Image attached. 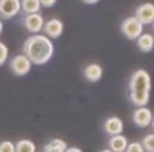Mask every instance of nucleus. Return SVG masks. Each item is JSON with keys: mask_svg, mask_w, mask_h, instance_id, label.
Segmentation results:
<instances>
[{"mask_svg": "<svg viewBox=\"0 0 154 152\" xmlns=\"http://www.w3.org/2000/svg\"><path fill=\"white\" fill-rule=\"evenodd\" d=\"M8 53H10L8 47L4 44L3 41H0V66H3V64L7 62V59H8Z\"/></svg>", "mask_w": 154, "mask_h": 152, "instance_id": "f3484780", "label": "nucleus"}, {"mask_svg": "<svg viewBox=\"0 0 154 152\" xmlns=\"http://www.w3.org/2000/svg\"><path fill=\"white\" fill-rule=\"evenodd\" d=\"M64 152H83L81 148H78V147H67V149Z\"/></svg>", "mask_w": 154, "mask_h": 152, "instance_id": "5701e85b", "label": "nucleus"}, {"mask_svg": "<svg viewBox=\"0 0 154 152\" xmlns=\"http://www.w3.org/2000/svg\"><path fill=\"white\" fill-rule=\"evenodd\" d=\"M150 126L153 128V130H154V117H153V121H151V125H150Z\"/></svg>", "mask_w": 154, "mask_h": 152, "instance_id": "bb28decb", "label": "nucleus"}, {"mask_svg": "<svg viewBox=\"0 0 154 152\" xmlns=\"http://www.w3.org/2000/svg\"><path fill=\"white\" fill-rule=\"evenodd\" d=\"M100 152H113V151H111L109 148H105V149H102V151H100Z\"/></svg>", "mask_w": 154, "mask_h": 152, "instance_id": "a878e982", "label": "nucleus"}, {"mask_svg": "<svg viewBox=\"0 0 154 152\" xmlns=\"http://www.w3.org/2000/svg\"><path fill=\"white\" fill-rule=\"evenodd\" d=\"M20 12V0H0V18L11 19Z\"/></svg>", "mask_w": 154, "mask_h": 152, "instance_id": "1a4fd4ad", "label": "nucleus"}, {"mask_svg": "<svg viewBox=\"0 0 154 152\" xmlns=\"http://www.w3.org/2000/svg\"><path fill=\"white\" fill-rule=\"evenodd\" d=\"M23 53L30 59L33 64L42 66L52 59L55 53L53 41L45 34H32L23 43Z\"/></svg>", "mask_w": 154, "mask_h": 152, "instance_id": "f257e3e1", "label": "nucleus"}, {"mask_svg": "<svg viewBox=\"0 0 154 152\" xmlns=\"http://www.w3.org/2000/svg\"><path fill=\"white\" fill-rule=\"evenodd\" d=\"M32 67H33V63L25 53L15 55L11 59V62H10V69H11V71L17 77L27 76L30 73V70H32Z\"/></svg>", "mask_w": 154, "mask_h": 152, "instance_id": "20e7f679", "label": "nucleus"}, {"mask_svg": "<svg viewBox=\"0 0 154 152\" xmlns=\"http://www.w3.org/2000/svg\"><path fill=\"white\" fill-rule=\"evenodd\" d=\"M142 145L146 152H154V133L146 134L142 140Z\"/></svg>", "mask_w": 154, "mask_h": 152, "instance_id": "dca6fc26", "label": "nucleus"}, {"mask_svg": "<svg viewBox=\"0 0 154 152\" xmlns=\"http://www.w3.org/2000/svg\"><path fill=\"white\" fill-rule=\"evenodd\" d=\"M44 34L49 37L51 40H56L59 38L64 32V24L63 21L59 19V18H51V19L45 21L42 27Z\"/></svg>", "mask_w": 154, "mask_h": 152, "instance_id": "423d86ee", "label": "nucleus"}, {"mask_svg": "<svg viewBox=\"0 0 154 152\" xmlns=\"http://www.w3.org/2000/svg\"><path fill=\"white\" fill-rule=\"evenodd\" d=\"M35 152H40V151H35Z\"/></svg>", "mask_w": 154, "mask_h": 152, "instance_id": "c85d7f7f", "label": "nucleus"}, {"mask_svg": "<svg viewBox=\"0 0 154 152\" xmlns=\"http://www.w3.org/2000/svg\"><path fill=\"white\" fill-rule=\"evenodd\" d=\"M0 152H15V144L10 140H4L0 143Z\"/></svg>", "mask_w": 154, "mask_h": 152, "instance_id": "6ab92c4d", "label": "nucleus"}, {"mask_svg": "<svg viewBox=\"0 0 154 152\" xmlns=\"http://www.w3.org/2000/svg\"><path fill=\"white\" fill-rule=\"evenodd\" d=\"M151 77L143 69H138L131 74L128 81V97L135 107H145L150 100Z\"/></svg>", "mask_w": 154, "mask_h": 152, "instance_id": "f03ea898", "label": "nucleus"}, {"mask_svg": "<svg viewBox=\"0 0 154 152\" xmlns=\"http://www.w3.org/2000/svg\"><path fill=\"white\" fill-rule=\"evenodd\" d=\"M56 2H57V0H40L41 7H45V8H51V7H53L56 4Z\"/></svg>", "mask_w": 154, "mask_h": 152, "instance_id": "4be33fe9", "label": "nucleus"}, {"mask_svg": "<svg viewBox=\"0 0 154 152\" xmlns=\"http://www.w3.org/2000/svg\"><path fill=\"white\" fill-rule=\"evenodd\" d=\"M51 143L53 144V145L55 147H57L59 149H61V151H66V149H67V143H66V141L63 140V138H52V140H51Z\"/></svg>", "mask_w": 154, "mask_h": 152, "instance_id": "aec40b11", "label": "nucleus"}, {"mask_svg": "<svg viewBox=\"0 0 154 152\" xmlns=\"http://www.w3.org/2000/svg\"><path fill=\"white\" fill-rule=\"evenodd\" d=\"M151 26H153V32H154V22H153V24H151Z\"/></svg>", "mask_w": 154, "mask_h": 152, "instance_id": "cd10ccee", "label": "nucleus"}, {"mask_svg": "<svg viewBox=\"0 0 154 152\" xmlns=\"http://www.w3.org/2000/svg\"><path fill=\"white\" fill-rule=\"evenodd\" d=\"M135 41H137V47L140 52L149 53L154 50V36L151 33H142Z\"/></svg>", "mask_w": 154, "mask_h": 152, "instance_id": "f8f14e48", "label": "nucleus"}, {"mask_svg": "<svg viewBox=\"0 0 154 152\" xmlns=\"http://www.w3.org/2000/svg\"><path fill=\"white\" fill-rule=\"evenodd\" d=\"M120 32L127 40L135 41L143 33V25L135 17H128L122 21Z\"/></svg>", "mask_w": 154, "mask_h": 152, "instance_id": "7ed1b4c3", "label": "nucleus"}, {"mask_svg": "<svg viewBox=\"0 0 154 152\" xmlns=\"http://www.w3.org/2000/svg\"><path fill=\"white\" fill-rule=\"evenodd\" d=\"M134 17L139 21L140 24L151 25L154 22V4L153 3H142L135 8Z\"/></svg>", "mask_w": 154, "mask_h": 152, "instance_id": "0eeeda50", "label": "nucleus"}, {"mask_svg": "<svg viewBox=\"0 0 154 152\" xmlns=\"http://www.w3.org/2000/svg\"><path fill=\"white\" fill-rule=\"evenodd\" d=\"M127 145H128V140L123 134L111 136V138L108 141V148L113 152H125Z\"/></svg>", "mask_w": 154, "mask_h": 152, "instance_id": "ddd939ff", "label": "nucleus"}, {"mask_svg": "<svg viewBox=\"0 0 154 152\" xmlns=\"http://www.w3.org/2000/svg\"><path fill=\"white\" fill-rule=\"evenodd\" d=\"M41 3L40 0H20V11L26 14H34V12L41 11Z\"/></svg>", "mask_w": 154, "mask_h": 152, "instance_id": "4468645a", "label": "nucleus"}, {"mask_svg": "<svg viewBox=\"0 0 154 152\" xmlns=\"http://www.w3.org/2000/svg\"><path fill=\"white\" fill-rule=\"evenodd\" d=\"M3 29H4V25H3V22H2V19H0V34L3 33Z\"/></svg>", "mask_w": 154, "mask_h": 152, "instance_id": "393cba45", "label": "nucleus"}, {"mask_svg": "<svg viewBox=\"0 0 154 152\" xmlns=\"http://www.w3.org/2000/svg\"><path fill=\"white\" fill-rule=\"evenodd\" d=\"M35 144L29 138H22L15 143V152H35Z\"/></svg>", "mask_w": 154, "mask_h": 152, "instance_id": "2eb2a0df", "label": "nucleus"}, {"mask_svg": "<svg viewBox=\"0 0 154 152\" xmlns=\"http://www.w3.org/2000/svg\"><path fill=\"white\" fill-rule=\"evenodd\" d=\"M42 152H63V151H61V149H59L57 147H55L49 141L48 144H45V145H44V151Z\"/></svg>", "mask_w": 154, "mask_h": 152, "instance_id": "412c9836", "label": "nucleus"}, {"mask_svg": "<svg viewBox=\"0 0 154 152\" xmlns=\"http://www.w3.org/2000/svg\"><path fill=\"white\" fill-rule=\"evenodd\" d=\"M22 24H23L25 29L27 30L32 34H37L42 30L44 24H45V19H44L42 14L41 12H34V14H26L22 19Z\"/></svg>", "mask_w": 154, "mask_h": 152, "instance_id": "39448f33", "label": "nucleus"}, {"mask_svg": "<svg viewBox=\"0 0 154 152\" xmlns=\"http://www.w3.org/2000/svg\"><path fill=\"white\" fill-rule=\"evenodd\" d=\"M85 4H90V6H93V4H97L100 2V0H82Z\"/></svg>", "mask_w": 154, "mask_h": 152, "instance_id": "b1692460", "label": "nucleus"}, {"mask_svg": "<svg viewBox=\"0 0 154 152\" xmlns=\"http://www.w3.org/2000/svg\"><path fill=\"white\" fill-rule=\"evenodd\" d=\"M153 112L150 108L145 107H137L132 112V122L138 126V128H147L151 125L153 121Z\"/></svg>", "mask_w": 154, "mask_h": 152, "instance_id": "6e6552de", "label": "nucleus"}, {"mask_svg": "<svg viewBox=\"0 0 154 152\" xmlns=\"http://www.w3.org/2000/svg\"><path fill=\"white\" fill-rule=\"evenodd\" d=\"M125 152H146L145 148H143L142 143L139 141H132V143H128L127 148H125Z\"/></svg>", "mask_w": 154, "mask_h": 152, "instance_id": "a211bd4d", "label": "nucleus"}, {"mask_svg": "<svg viewBox=\"0 0 154 152\" xmlns=\"http://www.w3.org/2000/svg\"><path fill=\"white\" fill-rule=\"evenodd\" d=\"M124 130V123H123L122 118L119 117H109L105 119L104 122V132L108 136H116L122 134Z\"/></svg>", "mask_w": 154, "mask_h": 152, "instance_id": "9d476101", "label": "nucleus"}, {"mask_svg": "<svg viewBox=\"0 0 154 152\" xmlns=\"http://www.w3.org/2000/svg\"><path fill=\"white\" fill-rule=\"evenodd\" d=\"M102 74H104V70H102V67L98 63H90L83 69L85 79L89 82H93V84L98 82L102 78Z\"/></svg>", "mask_w": 154, "mask_h": 152, "instance_id": "9b49d317", "label": "nucleus"}]
</instances>
